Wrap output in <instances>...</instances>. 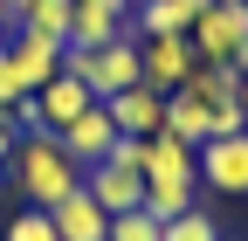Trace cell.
Wrapping results in <instances>:
<instances>
[{
    "label": "cell",
    "mask_w": 248,
    "mask_h": 241,
    "mask_svg": "<svg viewBox=\"0 0 248 241\" xmlns=\"http://www.w3.org/2000/svg\"><path fill=\"white\" fill-rule=\"evenodd\" d=\"M234 76H241V69H228V62H200V69L166 97V131L186 138V145L248 131V124H241V104H234Z\"/></svg>",
    "instance_id": "obj_1"
},
{
    "label": "cell",
    "mask_w": 248,
    "mask_h": 241,
    "mask_svg": "<svg viewBox=\"0 0 248 241\" xmlns=\"http://www.w3.org/2000/svg\"><path fill=\"white\" fill-rule=\"evenodd\" d=\"M7 166L21 172V193H28V207H42V214H48L55 200H69V193L83 186V166L62 152V138H55V131H35L28 145H14V159H7Z\"/></svg>",
    "instance_id": "obj_2"
},
{
    "label": "cell",
    "mask_w": 248,
    "mask_h": 241,
    "mask_svg": "<svg viewBox=\"0 0 248 241\" xmlns=\"http://www.w3.org/2000/svg\"><path fill=\"white\" fill-rule=\"evenodd\" d=\"M193 48H200V62L241 69V48H248V0H214V7L193 21Z\"/></svg>",
    "instance_id": "obj_3"
},
{
    "label": "cell",
    "mask_w": 248,
    "mask_h": 241,
    "mask_svg": "<svg viewBox=\"0 0 248 241\" xmlns=\"http://www.w3.org/2000/svg\"><path fill=\"white\" fill-rule=\"evenodd\" d=\"M138 62H145V83L159 90V97H172V90L200 69V48H193V35H145Z\"/></svg>",
    "instance_id": "obj_4"
},
{
    "label": "cell",
    "mask_w": 248,
    "mask_h": 241,
    "mask_svg": "<svg viewBox=\"0 0 248 241\" xmlns=\"http://www.w3.org/2000/svg\"><path fill=\"white\" fill-rule=\"evenodd\" d=\"M138 172L159 179V186H200V145H186L172 131H152L138 145Z\"/></svg>",
    "instance_id": "obj_5"
},
{
    "label": "cell",
    "mask_w": 248,
    "mask_h": 241,
    "mask_svg": "<svg viewBox=\"0 0 248 241\" xmlns=\"http://www.w3.org/2000/svg\"><path fill=\"white\" fill-rule=\"evenodd\" d=\"M55 138H62V152H69V159L90 172V166H104V159H110L117 124H110V110H104V104H90V110H83V117H69V124H62Z\"/></svg>",
    "instance_id": "obj_6"
},
{
    "label": "cell",
    "mask_w": 248,
    "mask_h": 241,
    "mask_svg": "<svg viewBox=\"0 0 248 241\" xmlns=\"http://www.w3.org/2000/svg\"><path fill=\"white\" fill-rule=\"evenodd\" d=\"M200 179H207L214 193H248V131L207 138L200 145Z\"/></svg>",
    "instance_id": "obj_7"
},
{
    "label": "cell",
    "mask_w": 248,
    "mask_h": 241,
    "mask_svg": "<svg viewBox=\"0 0 248 241\" xmlns=\"http://www.w3.org/2000/svg\"><path fill=\"white\" fill-rule=\"evenodd\" d=\"M104 110H110L117 138H152V131H166V97H159L152 83H131V90H117V97H110Z\"/></svg>",
    "instance_id": "obj_8"
},
{
    "label": "cell",
    "mask_w": 248,
    "mask_h": 241,
    "mask_svg": "<svg viewBox=\"0 0 248 241\" xmlns=\"http://www.w3.org/2000/svg\"><path fill=\"white\" fill-rule=\"evenodd\" d=\"M7 62H14V76H21V90L35 97V90L62 69V42H48V35H28V28H14L7 35Z\"/></svg>",
    "instance_id": "obj_9"
},
{
    "label": "cell",
    "mask_w": 248,
    "mask_h": 241,
    "mask_svg": "<svg viewBox=\"0 0 248 241\" xmlns=\"http://www.w3.org/2000/svg\"><path fill=\"white\" fill-rule=\"evenodd\" d=\"M35 104H42V124H48V131H62L69 117H83V110L97 104V97H90V83H83V76L55 69V76H48V83L35 90Z\"/></svg>",
    "instance_id": "obj_10"
},
{
    "label": "cell",
    "mask_w": 248,
    "mask_h": 241,
    "mask_svg": "<svg viewBox=\"0 0 248 241\" xmlns=\"http://www.w3.org/2000/svg\"><path fill=\"white\" fill-rule=\"evenodd\" d=\"M48 221H55L62 241H104V234H110V214L90 200V186H76L69 200H55V207H48Z\"/></svg>",
    "instance_id": "obj_11"
},
{
    "label": "cell",
    "mask_w": 248,
    "mask_h": 241,
    "mask_svg": "<svg viewBox=\"0 0 248 241\" xmlns=\"http://www.w3.org/2000/svg\"><path fill=\"white\" fill-rule=\"evenodd\" d=\"M214 0H138V28L145 35H193V21Z\"/></svg>",
    "instance_id": "obj_12"
},
{
    "label": "cell",
    "mask_w": 248,
    "mask_h": 241,
    "mask_svg": "<svg viewBox=\"0 0 248 241\" xmlns=\"http://www.w3.org/2000/svg\"><path fill=\"white\" fill-rule=\"evenodd\" d=\"M69 21H76V0H28V7L14 14V28H28V35H48L69 48Z\"/></svg>",
    "instance_id": "obj_13"
},
{
    "label": "cell",
    "mask_w": 248,
    "mask_h": 241,
    "mask_svg": "<svg viewBox=\"0 0 248 241\" xmlns=\"http://www.w3.org/2000/svg\"><path fill=\"white\" fill-rule=\"evenodd\" d=\"M117 35H131V28H124V14H104V7H76L69 21V48H104Z\"/></svg>",
    "instance_id": "obj_14"
},
{
    "label": "cell",
    "mask_w": 248,
    "mask_h": 241,
    "mask_svg": "<svg viewBox=\"0 0 248 241\" xmlns=\"http://www.w3.org/2000/svg\"><path fill=\"white\" fill-rule=\"evenodd\" d=\"M104 241H166V221L152 214V207H131V214H110Z\"/></svg>",
    "instance_id": "obj_15"
},
{
    "label": "cell",
    "mask_w": 248,
    "mask_h": 241,
    "mask_svg": "<svg viewBox=\"0 0 248 241\" xmlns=\"http://www.w3.org/2000/svg\"><path fill=\"white\" fill-rule=\"evenodd\" d=\"M145 207L159 221H172V214H186V207H200V186H159V179H145Z\"/></svg>",
    "instance_id": "obj_16"
},
{
    "label": "cell",
    "mask_w": 248,
    "mask_h": 241,
    "mask_svg": "<svg viewBox=\"0 0 248 241\" xmlns=\"http://www.w3.org/2000/svg\"><path fill=\"white\" fill-rule=\"evenodd\" d=\"M166 241H221V221H214L207 207H186V214L166 221Z\"/></svg>",
    "instance_id": "obj_17"
},
{
    "label": "cell",
    "mask_w": 248,
    "mask_h": 241,
    "mask_svg": "<svg viewBox=\"0 0 248 241\" xmlns=\"http://www.w3.org/2000/svg\"><path fill=\"white\" fill-rule=\"evenodd\" d=\"M7 241H62V234H55V221L42 214V207H28V214L7 221Z\"/></svg>",
    "instance_id": "obj_18"
},
{
    "label": "cell",
    "mask_w": 248,
    "mask_h": 241,
    "mask_svg": "<svg viewBox=\"0 0 248 241\" xmlns=\"http://www.w3.org/2000/svg\"><path fill=\"white\" fill-rule=\"evenodd\" d=\"M14 97H28V90H21V76H14V62H7V48H0V110H7Z\"/></svg>",
    "instance_id": "obj_19"
},
{
    "label": "cell",
    "mask_w": 248,
    "mask_h": 241,
    "mask_svg": "<svg viewBox=\"0 0 248 241\" xmlns=\"http://www.w3.org/2000/svg\"><path fill=\"white\" fill-rule=\"evenodd\" d=\"M76 7H104V14H131V0H76Z\"/></svg>",
    "instance_id": "obj_20"
},
{
    "label": "cell",
    "mask_w": 248,
    "mask_h": 241,
    "mask_svg": "<svg viewBox=\"0 0 248 241\" xmlns=\"http://www.w3.org/2000/svg\"><path fill=\"white\" fill-rule=\"evenodd\" d=\"M234 104H241V124H248V69L234 76Z\"/></svg>",
    "instance_id": "obj_21"
},
{
    "label": "cell",
    "mask_w": 248,
    "mask_h": 241,
    "mask_svg": "<svg viewBox=\"0 0 248 241\" xmlns=\"http://www.w3.org/2000/svg\"><path fill=\"white\" fill-rule=\"evenodd\" d=\"M14 159V124H0V166Z\"/></svg>",
    "instance_id": "obj_22"
},
{
    "label": "cell",
    "mask_w": 248,
    "mask_h": 241,
    "mask_svg": "<svg viewBox=\"0 0 248 241\" xmlns=\"http://www.w3.org/2000/svg\"><path fill=\"white\" fill-rule=\"evenodd\" d=\"M21 7H28V0H0V14H7V21H14V14H21Z\"/></svg>",
    "instance_id": "obj_23"
},
{
    "label": "cell",
    "mask_w": 248,
    "mask_h": 241,
    "mask_svg": "<svg viewBox=\"0 0 248 241\" xmlns=\"http://www.w3.org/2000/svg\"><path fill=\"white\" fill-rule=\"evenodd\" d=\"M7 35H14V21H7V14H0V48H7Z\"/></svg>",
    "instance_id": "obj_24"
},
{
    "label": "cell",
    "mask_w": 248,
    "mask_h": 241,
    "mask_svg": "<svg viewBox=\"0 0 248 241\" xmlns=\"http://www.w3.org/2000/svg\"><path fill=\"white\" fill-rule=\"evenodd\" d=\"M241 69H248V48H241Z\"/></svg>",
    "instance_id": "obj_25"
},
{
    "label": "cell",
    "mask_w": 248,
    "mask_h": 241,
    "mask_svg": "<svg viewBox=\"0 0 248 241\" xmlns=\"http://www.w3.org/2000/svg\"><path fill=\"white\" fill-rule=\"evenodd\" d=\"M221 241H234V234H221Z\"/></svg>",
    "instance_id": "obj_26"
}]
</instances>
